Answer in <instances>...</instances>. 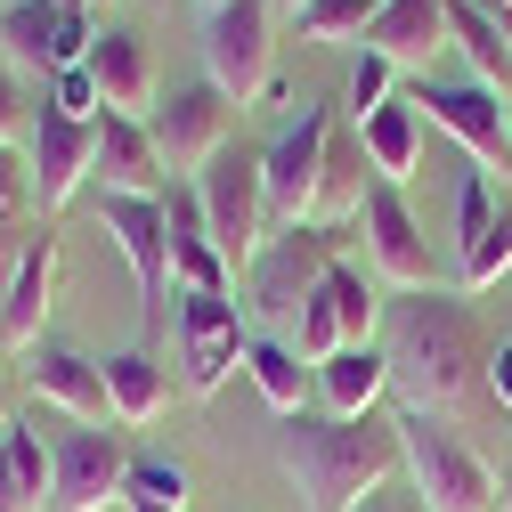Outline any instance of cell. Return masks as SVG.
<instances>
[{
  "mask_svg": "<svg viewBox=\"0 0 512 512\" xmlns=\"http://www.w3.org/2000/svg\"><path fill=\"white\" fill-rule=\"evenodd\" d=\"M447 41L464 49V66H472L480 90L512 98V41H504V25H496L488 9H472V0H447Z\"/></svg>",
  "mask_w": 512,
  "mask_h": 512,
  "instance_id": "obj_29",
  "label": "cell"
},
{
  "mask_svg": "<svg viewBox=\"0 0 512 512\" xmlns=\"http://www.w3.org/2000/svg\"><path fill=\"white\" fill-rule=\"evenodd\" d=\"M382 358H391V399L407 415H456L488 391V326L456 293H391L382 309Z\"/></svg>",
  "mask_w": 512,
  "mask_h": 512,
  "instance_id": "obj_1",
  "label": "cell"
},
{
  "mask_svg": "<svg viewBox=\"0 0 512 512\" xmlns=\"http://www.w3.org/2000/svg\"><path fill=\"white\" fill-rule=\"evenodd\" d=\"M90 17L57 9V0H9L0 9V57H9L17 74H66L90 57Z\"/></svg>",
  "mask_w": 512,
  "mask_h": 512,
  "instance_id": "obj_17",
  "label": "cell"
},
{
  "mask_svg": "<svg viewBox=\"0 0 512 512\" xmlns=\"http://www.w3.org/2000/svg\"><path fill=\"white\" fill-rule=\"evenodd\" d=\"M57 9H74V17H90V0H57Z\"/></svg>",
  "mask_w": 512,
  "mask_h": 512,
  "instance_id": "obj_42",
  "label": "cell"
},
{
  "mask_svg": "<svg viewBox=\"0 0 512 512\" xmlns=\"http://www.w3.org/2000/svg\"><path fill=\"white\" fill-rule=\"evenodd\" d=\"M504 114H512V98H504Z\"/></svg>",
  "mask_w": 512,
  "mask_h": 512,
  "instance_id": "obj_48",
  "label": "cell"
},
{
  "mask_svg": "<svg viewBox=\"0 0 512 512\" xmlns=\"http://www.w3.org/2000/svg\"><path fill=\"white\" fill-rule=\"evenodd\" d=\"M472 9H488V17H504V9H512V0H472Z\"/></svg>",
  "mask_w": 512,
  "mask_h": 512,
  "instance_id": "obj_40",
  "label": "cell"
},
{
  "mask_svg": "<svg viewBox=\"0 0 512 512\" xmlns=\"http://www.w3.org/2000/svg\"><path fill=\"white\" fill-rule=\"evenodd\" d=\"M391 407V358H382V342H358V350H334L326 366H317V415H382Z\"/></svg>",
  "mask_w": 512,
  "mask_h": 512,
  "instance_id": "obj_24",
  "label": "cell"
},
{
  "mask_svg": "<svg viewBox=\"0 0 512 512\" xmlns=\"http://www.w3.org/2000/svg\"><path fill=\"white\" fill-rule=\"evenodd\" d=\"M171 350H179V391H187V399H212L220 382L244 366V350H252L236 293H179Z\"/></svg>",
  "mask_w": 512,
  "mask_h": 512,
  "instance_id": "obj_10",
  "label": "cell"
},
{
  "mask_svg": "<svg viewBox=\"0 0 512 512\" xmlns=\"http://www.w3.org/2000/svg\"><path fill=\"white\" fill-rule=\"evenodd\" d=\"M0 512H49V439H41V415L0 431Z\"/></svg>",
  "mask_w": 512,
  "mask_h": 512,
  "instance_id": "obj_28",
  "label": "cell"
},
{
  "mask_svg": "<svg viewBox=\"0 0 512 512\" xmlns=\"http://www.w3.org/2000/svg\"><path fill=\"white\" fill-rule=\"evenodd\" d=\"M358 236H366V269L382 293H431L439 285V261H431V236L407 204V187H382L374 179V196L358 212Z\"/></svg>",
  "mask_w": 512,
  "mask_h": 512,
  "instance_id": "obj_12",
  "label": "cell"
},
{
  "mask_svg": "<svg viewBox=\"0 0 512 512\" xmlns=\"http://www.w3.org/2000/svg\"><path fill=\"white\" fill-rule=\"evenodd\" d=\"M196 196H204V220H212L220 261L244 277V269H252V252L277 236V220H269V171H261V147H236V139H228V147L196 171Z\"/></svg>",
  "mask_w": 512,
  "mask_h": 512,
  "instance_id": "obj_5",
  "label": "cell"
},
{
  "mask_svg": "<svg viewBox=\"0 0 512 512\" xmlns=\"http://www.w3.org/2000/svg\"><path fill=\"white\" fill-rule=\"evenodd\" d=\"M98 196H163L171 187V171H163V155H155V139H147V122H131V114H98Z\"/></svg>",
  "mask_w": 512,
  "mask_h": 512,
  "instance_id": "obj_23",
  "label": "cell"
},
{
  "mask_svg": "<svg viewBox=\"0 0 512 512\" xmlns=\"http://www.w3.org/2000/svg\"><path fill=\"white\" fill-rule=\"evenodd\" d=\"M25 131H33V98L17 90V66L0 57V147H25Z\"/></svg>",
  "mask_w": 512,
  "mask_h": 512,
  "instance_id": "obj_35",
  "label": "cell"
},
{
  "mask_svg": "<svg viewBox=\"0 0 512 512\" xmlns=\"http://www.w3.org/2000/svg\"><path fill=\"white\" fill-rule=\"evenodd\" d=\"M504 504H512V480H504Z\"/></svg>",
  "mask_w": 512,
  "mask_h": 512,
  "instance_id": "obj_47",
  "label": "cell"
},
{
  "mask_svg": "<svg viewBox=\"0 0 512 512\" xmlns=\"http://www.w3.org/2000/svg\"><path fill=\"white\" fill-rule=\"evenodd\" d=\"M147 139H155V155H163L171 179H196V171L236 139V106H228L212 82H187V90H171V98L147 114Z\"/></svg>",
  "mask_w": 512,
  "mask_h": 512,
  "instance_id": "obj_15",
  "label": "cell"
},
{
  "mask_svg": "<svg viewBox=\"0 0 512 512\" xmlns=\"http://www.w3.org/2000/svg\"><path fill=\"white\" fill-rule=\"evenodd\" d=\"M496 25H504V41H512V9H504V17H496Z\"/></svg>",
  "mask_w": 512,
  "mask_h": 512,
  "instance_id": "obj_44",
  "label": "cell"
},
{
  "mask_svg": "<svg viewBox=\"0 0 512 512\" xmlns=\"http://www.w3.org/2000/svg\"><path fill=\"white\" fill-rule=\"evenodd\" d=\"M244 374H252V391H261L277 415H309V399H317V366L293 342H252L244 350Z\"/></svg>",
  "mask_w": 512,
  "mask_h": 512,
  "instance_id": "obj_30",
  "label": "cell"
},
{
  "mask_svg": "<svg viewBox=\"0 0 512 512\" xmlns=\"http://www.w3.org/2000/svg\"><path fill=\"white\" fill-rule=\"evenodd\" d=\"M106 399H114V423H122V431H147V423L179 399V374H171L147 342H139V350H114V358H106Z\"/></svg>",
  "mask_w": 512,
  "mask_h": 512,
  "instance_id": "obj_25",
  "label": "cell"
},
{
  "mask_svg": "<svg viewBox=\"0 0 512 512\" xmlns=\"http://www.w3.org/2000/svg\"><path fill=\"white\" fill-rule=\"evenodd\" d=\"M374 9H382V0H374Z\"/></svg>",
  "mask_w": 512,
  "mask_h": 512,
  "instance_id": "obj_49",
  "label": "cell"
},
{
  "mask_svg": "<svg viewBox=\"0 0 512 512\" xmlns=\"http://www.w3.org/2000/svg\"><path fill=\"white\" fill-rule=\"evenodd\" d=\"M277 472L301 488V512H366V496H382L407 456H399V407L382 415H277Z\"/></svg>",
  "mask_w": 512,
  "mask_h": 512,
  "instance_id": "obj_2",
  "label": "cell"
},
{
  "mask_svg": "<svg viewBox=\"0 0 512 512\" xmlns=\"http://www.w3.org/2000/svg\"><path fill=\"white\" fill-rule=\"evenodd\" d=\"M301 9H309V0H277V17H301Z\"/></svg>",
  "mask_w": 512,
  "mask_h": 512,
  "instance_id": "obj_41",
  "label": "cell"
},
{
  "mask_svg": "<svg viewBox=\"0 0 512 512\" xmlns=\"http://www.w3.org/2000/svg\"><path fill=\"white\" fill-rule=\"evenodd\" d=\"M0 431H9V358H0Z\"/></svg>",
  "mask_w": 512,
  "mask_h": 512,
  "instance_id": "obj_39",
  "label": "cell"
},
{
  "mask_svg": "<svg viewBox=\"0 0 512 512\" xmlns=\"http://www.w3.org/2000/svg\"><path fill=\"white\" fill-rule=\"evenodd\" d=\"M382 309H391V293L374 285L366 261H342L326 285H317L293 317V350L309 366H326L334 350H358V342H382Z\"/></svg>",
  "mask_w": 512,
  "mask_h": 512,
  "instance_id": "obj_9",
  "label": "cell"
},
{
  "mask_svg": "<svg viewBox=\"0 0 512 512\" xmlns=\"http://www.w3.org/2000/svg\"><path fill=\"white\" fill-rule=\"evenodd\" d=\"M391 98H399V66H391V57H374V49H358L350 90H342V114H350V122H366V114H382Z\"/></svg>",
  "mask_w": 512,
  "mask_h": 512,
  "instance_id": "obj_31",
  "label": "cell"
},
{
  "mask_svg": "<svg viewBox=\"0 0 512 512\" xmlns=\"http://www.w3.org/2000/svg\"><path fill=\"white\" fill-rule=\"evenodd\" d=\"M82 74L98 82V106H106V114L147 122V114L163 106V82H155V49H147V33L106 25V33L90 41V57H82Z\"/></svg>",
  "mask_w": 512,
  "mask_h": 512,
  "instance_id": "obj_19",
  "label": "cell"
},
{
  "mask_svg": "<svg viewBox=\"0 0 512 512\" xmlns=\"http://www.w3.org/2000/svg\"><path fill=\"white\" fill-rule=\"evenodd\" d=\"M334 106H301V122H285V139L261 147L269 171V220L277 228H309L317 220V179H326V147H334Z\"/></svg>",
  "mask_w": 512,
  "mask_h": 512,
  "instance_id": "obj_13",
  "label": "cell"
},
{
  "mask_svg": "<svg viewBox=\"0 0 512 512\" xmlns=\"http://www.w3.org/2000/svg\"><path fill=\"white\" fill-rule=\"evenodd\" d=\"M358 49L391 57L399 74H431V66H439V49H456V41H447V0H382Z\"/></svg>",
  "mask_w": 512,
  "mask_h": 512,
  "instance_id": "obj_22",
  "label": "cell"
},
{
  "mask_svg": "<svg viewBox=\"0 0 512 512\" xmlns=\"http://www.w3.org/2000/svg\"><path fill=\"white\" fill-rule=\"evenodd\" d=\"M131 447L114 423H66L49 431V512H106L131 496Z\"/></svg>",
  "mask_w": 512,
  "mask_h": 512,
  "instance_id": "obj_6",
  "label": "cell"
},
{
  "mask_svg": "<svg viewBox=\"0 0 512 512\" xmlns=\"http://www.w3.org/2000/svg\"><path fill=\"white\" fill-rule=\"evenodd\" d=\"M366 512H431V504H423V496H415L407 480H391L382 496H366Z\"/></svg>",
  "mask_w": 512,
  "mask_h": 512,
  "instance_id": "obj_38",
  "label": "cell"
},
{
  "mask_svg": "<svg viewBox=\"0 0 512 512\" xmlns=\"http://www.w3.org/2000/svg\"><path fill=\"white\" fill-rule=\"evenodd\" d=\"M399 456H407V488L431 504V512H496V464L447 423V415H407L399 407Z\"/></svg>",
  "mask_w": 512,
  "mask_h": 512,
  "instance_id": "obj_3",
  "label": "cell"
},
{
  "mask_svg": "<svg viewBox=\"0 0 512 512\" xmlns=\"http://www.w3.org/2000/svg\"><path fill=\"white\" fill-rule=\"evenodd\" d=\"M293 25H301V41H366L374 0H309Z\"/></svg>",
  "mask_w": 512,
  "mask_h": 512,
  "instance_id": "obj_32",
  "label": "cell"
},
{
  "mask_svg": "<svg viewBox=\"0 0 512 512\" xmlns=\"http://www.w3.org/2000/svg\"><path fill=\"white\" fill-rule=\"evenodd\" d=\"M204 82L228 106L277 90V0H228L204 17Z\"/></svg>",
  "mask_w": 512,
  "mask_h": 512,
  "instance_id": "obj_7",
  "label": "cell"
},
{
  "mask_svg": "<svg viewBox=\"0 0 512 512\" xmlns=\"http://www.w3.org/2000/svg\"><path fill=\"white\" fill-rule=\"evenodd\" d=\"M17 212H33V171L17 147H0V220H17Z\"/></svg>",
  "mask_w": 512,
  "mask_h": 512,
  "instance_id": "obj_36",
  "label": "cell"
},
{
  "mask_svg": "<svg viewBox=\"0 0 512 512\" xmlns=\"http://www.w3.org/2000/svg\"><path fill=\"white\" fill-rule=\"evenodd\" d=\"M98 220L114 236V252L131 261L139 277V326H147V350L171 334L179 317V285H171V228H163V196H98Z\"/></svg>",
  "mask_w": 512,
  "mask_h": 512,
  "instance_id": "obj_8",
  "label": "cell"
},
{
  "mask_svg": "<svg viewBox=\"0 0 512 512\" xmlns=\"http://www.w3.org/2000/svg\"><path fill=\"white\" fill-rule=\"evenodd\" d=\"M415 106H423L431 131H447L488 179L512 187V114H504L496 90H480V82H431V90H415Z\"/></svg>",
  "mask_w": 512,
  "mask_h": 512,
  "instance_id": "obj_14",
  "label": "cell"
},
{
  "mask_svg": "<svg viewBox=\"0 0 512 512\" xmlns=\"http://www.w3.org/2000/svg\"><path fill=\"white\" fill-rule=\"evenodd\" d=\"M212 9H228V0H204V17H212Z\"/></svg>",
  "mask_w": 512,
  "mask_h": 512,
  "instance_id": "obj_45",
  "label": "cell"
},
{
  "mask_svg": "<svg viewBox=\"0 0 512 512\" xmlns=\"http://www.w3.org/2000/svg\"><path fill=\"white\" fill-rule=\"evenodd\" d=\"M25 171H33V220H57L98 179V122L57 114L41 98L33 106V131H25Z\"/></svg>",
  "mask_w": 512,
  "mask_h": 512,
  "instance_id": "obj_11",
  "label": "cell"
},
{
  "mask_svg": "<svg viewBox=\"0 0 512 512\" xmlns=\"http://www.w3.org/2000/svg\"><path fill=\"white\" fill-rule=\"evenodd\" d=\"M122 504H179V512H187V464L139 456V464H131V496H122Z\"/></svg>",
  "mask_w": 512,
  "mask_h": 512,
  "instance_id": "obj_33",
  "label": "cell"
},
{
  "mask_svg": "<svg viewBox=\"0 0 512 512\" xmlns=\"http://www.w3.org/2000/svg\"><path fill=\"white\" fill-rule=\"evenodd\" d=\"M488 391H496V407L512 415V342H496V358H488Z\"/></svg>",
  "mask_w": 512,
  "mask_h": 512,
  "instance_id": "obj_37",
  "label": "cell"
},
{
  "mask_svg": "<svg viewBox=\"0 0 512 512\" xmlns=\"http://www.w3.org/2000/svg\"><path fill=\"white\" fill-rule=\"evenodd\" d=\"M25 382H33V407L66 415V423H114V399H106V358H90V350L41 342V350L25 358Z\"/></svg>",
  "mask_w": 512,
  "mask_h": 512,
  "instance_id": "obj_18",
  "label": "cell"
},
{
  "mask_svg": "<svg viewBox=\"0 0 512 512\" xmlns=\"http://www.w3.org/2000/svg\"><path fill=\"white\" fill-rule=\"evenodd\" d=\"M41 228H49V220H33V212H17V220H0V293L17 285V269H25V252L41 244Z\"/></svg>",
  "mask_w": 512,
  "mask_h": 512,
  "instance_id": "obj_34",
  "label": "cell"
},
{
  "mask_svg": "<svg viewBox=\"0 0 512 512\" xmlns=\"http://www.w3.org/2000/svg\"><path fill=\"white\" fill-rule=\"evenodd\" d=\"M366 196H374V163H366L358 122L342 114L334 122V147H326V179H317V220H326V228H358Z\"/></svg>",
  "mask_w": 512,
  "mask_h": 512,
  "instance_id": "obj_26",
  "label": "cell"
},
{
  "mask_svg": "<svg viewBox=\"0 0 512 512\" xmlns=\"http://www.w3.org/2000/svg\"><path fill=\"white\" fill-rule=\"evenodd\" d=\"M131 512H179V504H131Z\"/></svg>",
  "mask_w": 512,
  "mask_h": 512,
  "instance_id": "obj_43",
  "label": "cell"
},
{
  "mask_svg": "<svg viewBox=\"0 0 512 512\" xmlns=\"http://www.w3.org/2000/svg\"><path fill=\"white\" fill-rule=\"evenodd\" d=\"M358 139H366V163H374L382 187H407L423 171V106L415 98H391L382 114L358 122Z\"/></svg>",
  "mask_w": 512,
  "mask_h": 512,
  "instance_id": "obj_27",
  "label": "cell"
},
{
  "mask_svg": "<svg viewBox=\"0 0 512 512\" xmlns=\"http://www.w3.org/2000/svg\"><path fill=\"white\" fill-rule=\"evenodd\" d=\"M163 228H171V285L179 293H236V269L220 261V244H212L196 179H171L163 187Z\"/></svg>",
  "mask_w": 512,
  "mask_h": 512,
  "instance_id": "obj_20",
  "label": "cell"
},
{
  "mask_svg": "<svg viewBox=\"0 0 512 512\" xmlns=\"http://www.w3.org/2000/svg\"><path fill=\"white\" fill-rule=\"evenodd\" d=\"M57 269H66V252H57V228H41V244L25 252V269L17 285L0 293V358H33L41 350V326H49V309H57Z\"/></svg>",
  "mask_w": 512,
  "mask_h": 512,
  "instance_id": "obj_21",
  "label": "cell"
},
{
  "mask_svg": "<svg viewBox=\"0 0 512 512\" xmlns=\"http://www.w3.org/2000/svg\"><path fill=\"white\" fill-rule=\"evenodd\" d=\"M358 228H326V220H309V228H277L261 252H252V269H244V301L252 317H269V326H293L301 301L326 285L342 269V244Z\"/></svg>",
  "mask_w": 512,
  "mask_h": 512,
  "instance_id": "obj_4",
  "label": "cell"
},
{
  "mask_svg": "<svg viewBox=\"0 0 512 512\" xmlns=\"http://www.w3.org/2000/svg\"><path fill=\"white\" fill-rule=\"evenodd\" d=\"M512 269V196H496L488 171H464L456 187V285L488 293Z\"/></svg>",
  "mask_w": 512,
  "mask_h": 512,
  "instance_id": "obj_16",
  "label": "cell"
},
{
  "mask_svg": "<svg viewBox=\"0 0 512 512\" xmlns=\"http://www.w3.org/2000/svg\"><path fill=\"white\" fill-rule=\"evenodd\" d=\"M90 9H114V0H90Z\"/></svg>",
  "mask_w": 512,
  "mask_h": 512,
  "instance_id": "obj_46",
  "label": "cell"
}]
</instances>
